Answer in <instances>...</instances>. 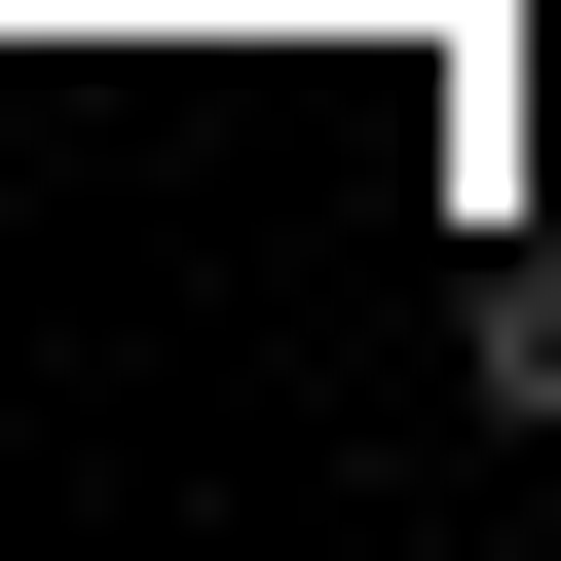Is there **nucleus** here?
<instances>
[{"mask_svg": "<svg viewBox=\"0 0 561 561\" xmlns=\"http://www.w3.org/2000/svg\"><path fill=\"white\" fill-rule=\"evenodd\" d=\"M449 375H486V412H561V225L486 262V300H449Z\"/></svg>", "mask_w": 561, "mask_h": 561, "instance_id": "nucleus-1", "label": "nucleus"}]
</instances>
